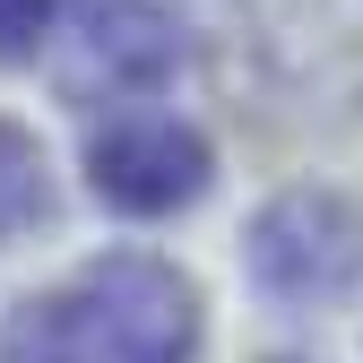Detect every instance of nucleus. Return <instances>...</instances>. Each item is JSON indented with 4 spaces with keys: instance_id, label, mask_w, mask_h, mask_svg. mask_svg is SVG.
I'll list each match as a JSON object with an SVG mask.
<instances>
[{
    "instance_id": "nucleus-2",
    "label": "nucleus",
    "mask_w": 363,
    "mask_h": 363,
    "mask_svg": "<svg viewBox=\"0 0 363 363\" xmlns=\"http://www.w3.org/2000/svg\"><path fill=\"white\" fill-rule=\"evenodd\" d=\"M251 277L277 303H337L363 277V208L337 191H286L251 216Z\"/></svg>"
},
{
    "instance_id": "nucleus-5",
    "label": "nucleus",
    "mask_w": 363,
    "mask_h": 363,
    "mask_svg": "<svg viewBox=\"0 0 363 363\" xmlns=\"http://www.w3.org/2000/svg\"><path fill=\"white\" fill-rule=\"evenodd\" d=\"M43 199H52L43 147L26 139L18 121H0V242H9V234H26V225L43 216Z\"/></svg>"
},
{
    "instance_id": "nucleus-1",
    "label": "nucleus",
    "mask_w": 363,
    "mask_h": 363,
    "mask_svg": "<svg viewBox=\"0 0 363 363\" xmlns=\"http://www.w3.org/2000/svg\"><path fill=\"white\" fill-rule=\"evenodd\" d=\"M199 294L156 251H104L86 277L0 311V363H191Z\"/></svg>"
},
{
    "instance_id": "nucleus-4",
    "label": "nucleus",
    "mask_w": 363,
    "mask_h": 363,
    "mask_svg": "<svg viewBox=\"0 0 363 363\" xmlns=\"http://www.w3.org/2000/svg\"><path fill=\"white\" fill-rule=\"evenodd\" d=\"M78 86L86 96H139L182 69V18L164 0H86L78 9Z\"/></svg>"
},
{
    "instance_id": "nucleus-3",
    "label": "nucleus",
    "mask_w": 363,
    "mask_h": 363,
    "mask_svg": "<svg viewBox=\"0 0 363 363\" xmlns=\"http://www.w3.org/2000/svg\"><path fill=\"white\" fill-rule=\"evenodd\" d=\"M208 139L191 121H173V113H121L104 121L96 139H86V182H96V199L121 208V216H173V208H191L208 191Z\"/></svg>"
},
{
    "instance_id": "nucleus-6",
    "label": "nucleus",
    "mask_w": 363,
    "mask_h": 363,
    "mask_svg": "<svg viewBox=\"0 0 363 363\" xmlns=\"http://www.w3.org/2000/svg\"><path fill=\"white\" fill-rule=\"evenodd\" d=\"M61 9H69V0H0V69H18V61H35L43 43H52Z\"/></svg>"
}]
</instances>
